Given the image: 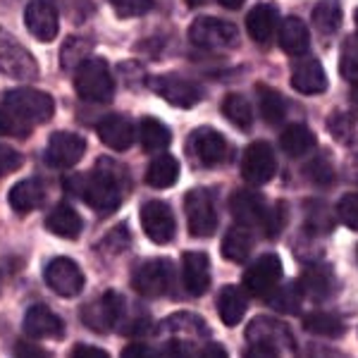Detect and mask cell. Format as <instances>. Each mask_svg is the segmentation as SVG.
Here are the masks:
<instances>
[{
	"label": "cell",
	"mask_w": 358,
	"mask_h": 358,
	"mask_svg": "<svg viewBox=\"0 0 358 358\" xmlns=\"http://www.w3.org/2000/svg\"><path fill=\"white\" fill-rule=\"evenodd\" d=\"M124 172L122 167L113 160L103 158L98 163L96 172L91 175H74L65 179V187L69 192H74L79 199L84 201L86 206H91L94 210L108 213L117 210L120 203H122V189H124Z\"/></svg>",
	"instance_id": "cell-1"
},
{
	"label": "cell",
	"mask_w": 358,
	"mask_h": 358,
	"mask_svg": "<svg viewBox=\"0 0 358 358\" xmlns=\"http://www.w3.org/2000/svg\"><path fill=\"white\" fill-rule=\"evenodd\" d=\"M55 115V103L45 91L13 89L3 96V131L24 138L31 127L45 124Z\"/></svg>",
	"instance_id": "cell-2"
},
{
	"label": "cell",
	"mask_w": 358,
	"mask_h": 358,
	"mask_svg": "<svg viewBox=\"0 0 358 358\" xmlns=\"http://www.w3.org/2000/svg\"><path fill=\"white\" fill-rule=\"evenodd\" d=\"M74 89L84 101L91 103H108L115 94V79L106 60L89 57L74 72Z\"/></svg>",
	"instance_id": "cell-3"
},
{
	"label": "cell",
	"mask_w": 358,
	"mask_h": 358,
	"mask_svg": "<svg viewBox=\"0 0 358 358\" xmlns=\"http://www.w3.org/2000/svg\"><path fill=\"white\" fill-rule=\"evenodd\" d=\"M172 282H175V268H172V261H167V258L146 261L131 277V287L146 299L165 296L172 289Z\"/></svg>",
	"instance_id": "cell-4"
},
{
	"label": "cell",
	"mask_w": 358,
	"mask_h": 358,
	"mask_svg": "<svg viewBox=\"0 0 358 358\" xmlns=\"http://www.w3.org/2000/svg\"><path fill=\"white\" fill-rule=\"evenodd\" d=\"M189 38L199 48H229L239 41V29L232 22L217 20V17H199L189 29Z\"/></svg>",
	"instance_id": "cell-5"
},
{
	"label": "cell",
	"mask_w": 358,
	"mask_h": 358,
	"mask_svg": "<svg viewBox=\"0 0 358 358\" xmlns=\"http://www.w3.org/2000/svg\"><path fill=\"white\" fill-rule=\"evenodd\" d=\"M184 210H187V222L189 232L199 239L213 236L217 229V213L215 203H213V196L206 189H192L184 199Z\"/></svg>",
	"instance_id": "cell-6"
},
{
	"label": "cell",
	"mask_w": 358,
	"mask_h": 358,
	"mask_svg": "<svg viewBox=\"0 0 358 358\" xmlns=\"http://www.w3.org/2000/svg\"><path fill=\"white\" fill-rule=\"evenodd\" d=\"M43 277H45V285L62 299L79 296L84 289V273L72 258H53V261L45 265Z\"/></svg>",
	"instance_id": "cell-7"
},
{
	"label": "cell",
	"mask_w": 358,
	"mask_h": 358,
	"mask_svg": "<svg viewBox=\"0 0 358 358\" xmlns=\"http://www.w3.org/2000/svg\"><path fill=\"white\" fill-rule=\"evenodd\" d=\"M246 339L248 344L268 346V349L277 351V356L282 354V349L294 351V337L292 332L282 325L280 320L268 315H258L251 320V325L246 327Z\"/></svg>",
	"instance_id": "cell-8"
},
{
	"label": "cell",
	"mask_w": 358,
	"mask_h": 358,
	"mask_svg": "<svg viewBox=\"0 0 358 358\" xmlns=\"http://www.w3.org/2000/svg\"><path fill=\"white\" fill-rule=\"evenodd\" d=\"M24 24L34 38L48 43L57 36L60 29V13L55 0H29L24 10Z\"/></svg>",
	"instance_id": "cell-9"
},
{
	"label": "cell",
	"mask_w": 358,
	"mask_h": 358,
	"mask_svg": "<svg viewBox=\"0 0 358 358\" xmlns=\"http://www.w3.org/2000/svg\"><path fill=\"white\" fill-rule=\"evenodd\" d=\"M86 153V138L74 131H55L48 138L45 146V163L60 167V170H69L84 158Z\"/></svg>",
	"instance_id": "cell-10"
},
{
	"label": "cell",
	"mask_w": 358,
	"mask_h": 358,
	"mask_svg": "<svg viewBox=\"0 0 358 358\" xmlns=\"http://www.w3.org/2000/svg\"><path fill=\"white\" fill-rule=\"evenodd\" d=\"M124 313V299L117 292H106L96 303L84 306L82 310V320L86 327L96 332H108L110 327L117 325L122 320Z\"/></svg>",
	"instance_id": "cell-11"
},
{
	"label": "cell",
	"mask_w": 358,
	"mask_h": 358,
	"mask_svg": "<svg viewBox=\"0 0 358 358\" xmlns=\"http://www.w3.org/2000/svg\"><path fill=\"white\" fill-rule=\"evenodd\" d=\"M275 172H277V160L273 148L265 141L251 143L244 151V158H241V177L248 184H253V187H261V184H268L275 177Z\"/></svg>",
	"instance_id": "cell-12"
},
{
	"label": "cell",
	"mask_w": 358,
	"mask_h": 358,
	"mask_svg": "<svg viewBox=\"0 0 358 358\" xmlns=\"http://www.w3.org/2000/svg\"><path fill=\"white\" fill-rule=\"evenodd\" d=\"M141 227L143 234L148 236L155 244H167L172 241L177 229L175 215H172V208L165 201H148L141 206Z\"/></svg>",
	"instance_id": "cell-13"
},
{
	"label": "cell",
	"mask_w": 358,
	"mask_h": 358,
	"mask_svg": "<svg viewBox=\"0 0 358 358\" xmlns=\"http://www.w3.org/2000/svg\"><path fill=\"white\" fill-rule=\"evenodd\" d=\"M151 89L175 108H194L201 101V89L179 74H160L151 79Z\"/></svg>",
	"instance_id": "cell-14"
},
{
	"label": "cell",
	"mask_w": 358,
	"mask_h": 358,
	"mask_svg": "<svg viewBox=\"0 0 358 358\" xmlns=\"http://www.w3.org/2000/svg\"><path fill=\"white\" fill-rule=\"evenodd\" d=\"M282 277V261L275 253H265L263 258H258L244 275V287L253 296H268L270 292L280 285Z\"/></svg>",
	"instance_id": "cell-15"
},
{
	"label": "cell",
	"mask_w": 358,
	"mask_h": 358,
	"mask_svg": "<svg viewBox=\"0 0 358 358\" xmlns=\"http://www.w3.org/2000/svg\"><path fill=\"white\" fill-rule=\"evenodd\" d=\"M24 332L31 339H60L65 334V322L48 306L36 303L24 315Z\"/></svg>",
	"instance_id": "cell-16"
},
{
	"label": "cell",
	"mask_w": 358,
	"mask_h": 358,
	"mask_svg": "<svg viewBox=\"0 0 358 358\" xmlns=\"http://www.w3.org/2000/svg\"><path fill=\"white\" fill-rule=\"evenodd\" d=\"M192 151L194 155L199 158L201 165H220L224 160V155H227V141H224V136L220 134L217 129H213V127H199V129L192 134Z\"/></svg>",
	"instance_id": "cell-17"
},
{
	"label": "cell",
	"mask_w": 358,
	"mask_h": 358,
	"mask_svg": "<svg viewBox=\"0 0 358 358\" xmlns=\"http://www.w3.org/2000/svg\"><path fill=\"white\" fill-rule=\"evenodd\" d=\"M292 86L294 91L306 96L322 94L327 89V74L325 67L315 60V57H301L294 62L292 67Z\"/></svg>",
	"instance_id": "cell-18"
},
{
	"label": "cell",
	"mask_w": 358,
	"mask_h": 358,
	"mask_svg": "<svg viewBox=\"0 0 358 358\" xmlns=\"http://www.w3.org/2000/svg\"><path fill=\"white\" fill-rule=\"evenodd\" d=\"M184 287L192 296H203L210 289V261L203 251H189L182 256Z\"/></svg>",
	"instance_id": "cell-19"
},
{
	"label": "cell",
	"mask_w": 358,
	"mask_h": 358,
	"mask_svg": "<svg viewBox=\"0 0 358 358\" xmlns=\"http://www.w3.org/2000/svg\"><path fill=\"white\" fill-rule=\"evenodd\" d=\"M229 210H232L234 220L244 227H256V224H265L268 213L265 210V201L261 194L256 192H234L229 199Z\"/></svg>",
	"instance_id": "cell-20"
},
{
	"label": "cell",
	"mask_w": 358,
	"mask_h": 358,
	"mask_svg": "<svg viewBox=\"0 0 358 358\" xmlns=\"http://www.w3.org/2000/svg\"><path fill=\"white\" fill-rule=\"evenodd\" d=\"M299 285H301L303 294H308L313 301H325V299H330L334 289H337V280H334L332 268L320 265V263L308 265V268L303 270Z\"/></svg>",
	"instance_id": "cell-21"
},
{
	"label": "cell",
	"mask_w": 358,
	"mask_h": 358,
	"mask_svg": "<svg viewBox=\"0 0 358 358\" xmlns=\"http://www.w3.org/2000/svg\"><path fill=\"white\" fill-rule=\"evenodd\" d=\"M98 136L113 151H127L134 143V124L122 115H108L106 120H101L98 124Z\"/></svg>",
	"instance_id": "cell-22"
},
{
	"label": "cell",
	"mask_w": 358,
	"mask_h": 358,
	"mask_svg": "<svg viewBox=\"0 0 358 358\" xmlns=\"http://www.w3.org/2000/svg\"><path fill=\"white\" fill-rule=\"evenodd\" d=\"M277 22H280V15H277L275 5H270V3L256 5L246 17L248 36H251L256 43H268L277 29Z\"/></svg>",
	"instance_id": "cell-23"
},
{
	"label": "cell",
	"mask_w": 358,
	"mask_h": 358,
	"mask_svg": "<svg viewBox=\"0 0 358 358\" xmlns=\"http://www.w3.org/2000/svg\"><path fill=\"white\" fill-rule=\"evenodd\" d=\"M45 227H48V232H53L55 236H62V239H77L84 229V220L79 217V213L74 210L72 206L60 203L48 213Z\"/></svg>",
	"instance_id": "cell-24"
},
{
	"label": "cell",
	"mask_w": 358,
	"mask_h": 358,
	"mask_svg": "<svg viewBox=\"0 0 358 358\" xmlns=\"http://www.w3.org/2000/svg\"><path fill=\"white\" fill-rule=\"evenodd\" d=\"M277 38H280L282 50H287L289 55H303L310 45L308 27H306L299 17H287V20H282Z\"/></svg>",
	"instance_id": "cell-25"
},
{
	"label": "cell",
	"mask_w": 358,
	"mask_h": 358,
	"mask_svg": "<svg viewBox=\"0 0 358 358\" xmlns=\"http://www.w3.org/2000/svg\"><path fill=\"white\" fill-rule=\"evenodd\" d=\"M248 308V301L244 296V292L234 285H227L217 296V315L227 327H236L241 322Z\"/></svg>",
	"instance_id": "cell-26"
},
{
	"label": "cell",
	"mask_w": 358,
	"mask_h": 358,
	"mask_svg": "<svg viewBox=\"0 0 358 358\" xmlns=\"http://www.w3.org/2000/svg\"><path fill=\"white\" fill-rule=\"evenodd\" d=\"M3 72L17 79H31L38 74V65L31 55L20 45H3Z\"/></svg>",
	"instance_id": "cell-27"
},
{
	"label": "cell",
	"mask_w": 358,
	"mask_h": 358,
	"mask_svg": "<svg viewBox=\"0 0 358 358\" xmlns=\"http://www.w3.org/2000/svg\"><path fill=\"white\" fill-rule=\"evenodd\" d=\"M43 199H45V192L38 179H22V182H17L15 187L10 189V206H13L17 213H22V215L41 206Z\"/></svg>",
	"instance_id": "cell-28"
},
{
	"label": "cell",
	"mask_w": 358,
	"mask_h": 358,
	"mask_svg": "<svg viewBox=\"0 0 358 358\" xmlns=\"http://www.w3.org/2000/svg\"><path fill=\"white\" fill-rule=\"evenodd\" d=\"M282 151H285L289 158H301L308 151L315 148V134L308 129L306 124H289L280 136Z\"/></svg>",
	"instance_id": "cell-29"
},
{
	"label": "cell",
	"mask_w": 358,
	"mask_h": 358,
	"mask_svg": "<svg viewBox=\"0 0 358 358\" xmlns=\"http://www.w3.org/2000/svg\"><path fill=\"white\" fill-rule=\"evenodd\" d=\"M327 129L332 138L342 146H358V113L337 110L327 120Z\"/></svg>",
	"instance_id": "cell-30"
},
{
	"label": "cell",
	"mask_w": 358,
	"mask_h": 358,
	"mask_svg": "<svg viewBox=\"0 0 358 358\" xmlns=\"http://www.w3.org/2000/svg\"><path fill=\"white\" fill-rule=\"evenodd\" d=\"M251 248H253V234L244 224L229 229L222 239V256L232 263H244L251 256Z\"/></svg>",
	"instance_id": "cell-31"
},
{
	"label": "cell",
	"mask_w": 358,
	"mask_h": 358,
	"mask_svg": "<svg viewBox=\"0 0 358 358\" xmlns=\"http://www.w3.org/2000/svg\"><path fill=\"white\" fill-rule=\"evenodd\" d=\"M179 179V163L172 155H158L146 170V184L153 189H167Z\"/></svg>",
	"instance_id": "cell-32"
},
{
	"label": "cell",
	"mask_w": 358,
	"mask_h": 358,
	"mask_svg": "<svg viewBox=\"0 0 358 358\" xmlns=\"http://www.w3.org/2000/svg\"><path fill=\"white\" fill-rule=\"evenodd\" d=\"M138 136H141V143L148 153L165 151L172 141L170 129L155 117H143L141 122H138Z\"/></svg>",
	"instance_id": "cell-33"
},
{
	"label": "cell",
	"mask_w": 358,
	"mask_h": 358,
	"mask_svg": "<svg viewBox=\"0 0 358 358\" xmlns=\"http://www.w3.org/2000/svg\"><path fill=\"white\" fill-rule=\"evenodd\" d=\"M258 94V106H261V115L268 124H280L287 117V106L285 98L280 96V91H275L268 84H256Z\"/></svg>",
	"instance_id": "cell-34"
},
{
	"label": "cell",
	"mask_w": 358,
	"mask_h": 358,
	"mask_svg": "<svg viewBox=\"0 0 358 358\" xmlns=\"http://www.w3.org/2000/svg\"><path fill=\"white\" fill-rule=\"evenodd\" d=\"M310 20H313L317 31L334 34L342 27V5L337 0H320L310 13Z\"/></svg>",
	"instance_id": "cell-35"
},
{
	"label": "cell",
	"mask_w": 358,
	"mask_h": 358,
	"mask_svg": "<svg viewBox=\"0 0 358 358\" xmlns=\"http://www.w3.org/2000/svg\"><path fill=\"white\" fill-rule=\"evenodd\" d=\"M303 327L308 330L310 334H317V337H339V334H344V322L339 320L337 315L332 313H308L303 317Z\"/></svg>",
	"instance_id": "cell-36"
},
{
	"label": "cell",
	"mask_w": 358,
	"mask_h": 358,
	"mask_svg": "<svg viewBox=\"0 0 358 358\" xmlns=\"http://www.w3.org/2000/svg\"><path fill=\"white\" fill-rule=\"evenodd\" d=\"M222 113L229 122L241 127V129H248V127L253 124V108L241 94H229L227 98H224Z\"/></svg>",
	"instance_id": "cell-37"
},
{
	"label": "cell",
	"mask_w": 358,
	"mask_h": 358,
	"mask_svg": "<svg viewBox=\"0 0 358 358\" xmlns=\"http://www.w3.org/2000/svg\"><path fill=\"white\" fill-rule=\"evenodd\" d=\"M301 296H303L301 285H287V287H275L268 294V301L273 308L282 310V313H299Z\"/></svg>",
	"instance_id": "cell-38"
},
{
	"label": "cell",
	"mask_w": 358,
	"mask_h": 358,
	"mask_svg": "<svg viewBox=\"0 0 358 358\" xmlns=\"http://www.w3.org/2000/svg\"><path fill=\"white\" fill-rule=\"evenodd\" d=\"M339 72L344 79L358 84V34L349 36L342 45V60H339Z\"/></svg>",
	"instance_id": "cell-39"
},
{
	"label": "cell",
	"mask_w": 358,
	"mask_h": 358,
	"mask_svg": "<svg viewBox=\"0 0 358 358\" xmlns=\"http://www.w3.org/2000/svg\"><path fill=\"white\" fill-rule=\"evenodd\" d=\"M89 50H91V45L84 41V38H77V36H72L69 41L62 45V67L65 69H72V67H79L82 62L89 60Z\"/></svg>",
	"instance_id": "cell-40"
},
{
	"label": "cell",
	"mask_w": 358,
	"mask_h": 358,
	"mask_svg": "<svg viewBox=\"0 0 358 358\" xmlns=\"http://www.w3.org/2000/svg\"><path fill=\"white\" fill-rule=\"evenodd\" d=\"M306 175H308L310 182L317 184V187H325V184L334 182V167L327 155H317L313 163L306 167Z\"/></svg>",
	"instance_id": "cell-41"
},
{
	"label": "cell",
	"mask_w": 358,
	"mask_h": 358,
	"mask_svg": "<svg viewBox=\"0 0 358 358\" xmlns=\"http://www.w3.org/2000/svg\"><path fill=\"white\" fill-rule=\"evenodd\" d=\"M337 217L349 229L358 232V194L342 196V201H339V206H337Z\"/></svg>",
	"instance_id": "cell-42"
},
{
	"label": "cell",
	"mask_w": 358,
	"mask_h": 358,
	"mask_svg": "<svg viewBox=\"0 0 358 358\" xmlns=\"http://www.w3.org/2000/svg\"><path fill=\"white\" fill-rule=\"evenodd\" d=\"M120 17H141L153 8V0H110Z\"/></svg>",
	"instance_id": "cell-43"
},
{
	"label": "cell",
	"mask_w": 358,
	"mask_h": 358,
	"mask_svg": "<svg viewBox=\"0 0 358 358\" xmlns=\"http://www.w3.org/2000/svg\"><path fill=\"white\" fill-rule=\"evenodd\" d=\"M127 246H129V234H127V229L122 227V224L115 227L113 232L101 241V248L108 253H122Z\"/></svg>",
	"instance_id": "cell-44"
},
{
	"label": "cell",
	"mask_w": 358,
	"mask_h": 358,
	"mask_svg": "<svg viewBox=\"0 0 358 358\" xmlns=\"http://www.w3.org/2000/svg\"><path fill=\"white\" fill-rule=\"evenodd\" d=\"M287 222V206L285 203H277L275 210L268 213V220H265V227H268V236H277L282 232Z\"/></svg>",
	"instance_id": "cell-45"
},
{
	"label": "cell",
	"mask_w": 358,
	"mask_h": 358,
	"mask_svg": "<svg viewBox=\"0 0 358 358\" xmlns=\"http://www.w3.org/2000/svg\"><path fill=\"white\" fill-rule=\"evenodd\" d=\"M22 165V155L13 151V148L3 146V163H0V170H3V175H10V172L20 170Z\"/></svg>",
	"instance_id": "cell-46"
},
{
	"label": "cell",
	"mask_w": 358,
	"mask_h": 358,
	"mask_svg": "<svg viewBox=\"0 0 358 358\" xmlns=\"http://www.w3.org/2000/svg\"><path fill=\"white\" fill-rule=\"evenodd\" d=\"M72 358H110V354L103 349H96V346H89V344H77L72 349Z\"/></svg>",
	"instance_id": "cell-47"
},
{
	"label": "cell",
	"mask_w": 358,
	"mask_h": 358,
	"mask_svg": "<svg viewBox=\"0 0 358 358\" xmlns=\"http://www.w3.org/2000/svg\"><path fill=\"white\" fill-rule=\"evenodd\" d=\"M151 354L153 351L148 349V344H129L122 349V358H146Z\"/></svg>",
	"instance_id": "cell-48"
},
{
	"label": "cell",
	"mask_w": 358,
	"mask_h": 358,
	"mask_svg": "<svg viewBox=\"0 0 358 358\" xmlns=\"http://www.w3.org/2000/svg\"><path fill=\"white\" fill-rule=\"evenodd\" d=\"M346 175H349L351 182L358 184V153H354L349 158V163H346Z\"/></svg>",
	"instance_id": "cell-49"
},
{
	"label": "cell",
	"mask_w": 358,
	"mask_h": 358,
	"mask_svg": "<svg viewBox=\"0 0 358 358\" xmlns=\"http://www.w3.org/2000/svg\"><path fill=\"white\" fill-rule=\"evenodd\" d=\"M17 354H20V356H48V351L36 349V346H34V349H29L27 344H20V346H17Z\"/></svg>",
	"instance_id": "cell-50"
},
{
	"label": "cell",
	"mask_w": 358,
	"mask_h": 358,
	"mask_svg": "<svg viewBox=\"0 0 358 358\" xmlns=\"http://www.w3.org/2000/svg\"><path fill=\"white\" fill-rule=\"evenodd\" d=\"M203 356H227V354H224L220 346L210 344V346H206V349H203Z\"/></svg>",
	"instance_id": "cell-51"
},
{
	"label": "cell",
	"mask_w": 358,
	"mask_h": 358,
	"mask_svg": "<svg viewBox=\"0 0 358 358\" xmlns=\"http://www.w3.org/2000/svg\"><path fill=\"white\" fill-rule=\"evenodd\" d=\"M220 5L227 10H239L241 5H244V0H220Z\"/></svg>",
	"instance_id": "cell-52"
},
{
	"label": "cell",
	"mask_w": 358,
	"mask_h": 358,
	"mask_svg": "<svg viewBox=\"0 0 358 358\" xmlns=\"http://www.w3.org/2000/svg\"><path fill=\"white\" fill-rule=\"evenodd\" d=\"M206 0H187V5L189 8H199V5H203Z\"/></svg>",
	"instance_id": "cell-53"
},
{
	"label": "cell",
	"mask_w": 358,
	"mask_h": 358,
	"mask_svg": "<svg viewBox=\"0 0 358 358\" xmlns=\"http://www.w3.org/2000/svg\"><path fill=\"white\" fill-rule=\"evenodd\" d=\"M351 98H354V101L358 103V84L354 86V91H351Z\"/></svg>",
	"instance_id": "cell-54"
},
{
	"label": "cell",
	"mask_w": 358,
	"mask_h": 358,
	"mask_svg": "<svg viewBox=\"0 0 358 358\" xmlns=\"http://www.w3.org/2000/svg\"><path fill=\"white\" fill-rule=\"evenodd\" d=\"M356 24H358V10H356Z\"/></svg>",
	"instance_id": "cell-55"
}]
</instances>
